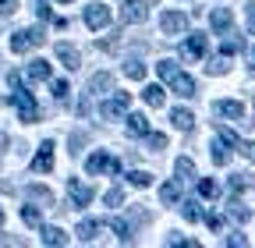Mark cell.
<instances>
[{"label":"cell","instance_id":"15","mask_svg":"<svg viewBox=\"0 0 255 248\" xmlns=\"http://www.w3.org/2000/svg\"><path fill=\"white\" fill-rule=\"evenodd\" d=\"M142 100H145V107L159 110V107L167 103V96H163V85H145V92H142Z\"/></svg>","mask_w":255,"mask_h":248},{"label":"cell","instance_id":"27","mask_svg":"<svg viewBox=\"0 0 255 248\" xmlns=\"http://www.w3.org/2000/svg\"><path fill=\"white\" fill-rule=\"evenodd\" d=\"M100 227H103L100 220H82V224H78V238H82V241H92Z\"/></svg>","mask_w":255,"mask_h":248},{"label":"cell","instance_id":"12","mask_svg":"<svg viewBox=\"0 0 255 248\" xmlns=\"http://www.w3.org/2000/svg\"><path fill=\"white\" fill-rule=\"evenodd\" d=\"M213 110H216L220 117H231V121H241V117H245V107H241L238 100H216Z\"/></svg>","mask_w":255,"mask_h":248},{"label":"cell","instance_id":"18","mask_svg":"<svg viewBox=\"0 0 255 248\" xmlns=\"http://www.w3.org/2000/svg\"><path fill=\"white\" fill-rule=\"evenodd\" d=\"M28 78L32 82H46L50 78V60H32V64H28Z\"/></svg>","mask_w":255,"mask_h":248},{"label":"cell","instance_id":"1","mask_svg":"<svg viewBox=\"0 0 255 248\" xmlns=\"http://www.w3.org/2000/svg\"><path fill=\"white\" fill-rule=\"evenodd\" d=\"M43 43H46L43 28H21V32H14V36H11V50H14V53H28V50L43 46Z\"/></svg>","mask_w":255,"mask_h":248},{"label":"cell","instance_id":"37","mask_svg":"<svg viewBox=\"0 0 255 248\" xmlns=\"http://www.w3.org/2000/svg\"><path fill=\"white\" fill-rule=\"evenodd\" d=\"M103 202H107L110 209H117V206H124V192H121V188H110V192L103 195Z\"/></svg>","mask_w":255,"mask_h":248},{"label":"cell","instance_id":"6","mask_svg":"<svg viewBox=\"0 0 255 248\" xmlns=\"http://www.w3.org/2000/svg\"><path fill=\"white\" fill-rule=\"evenodd\" d=\"M149 18V7L142 4V0H124V7H121V21L128 25H142Z\"/></svg>","mask_w":255,"mask_h":248},{"label":"cell","instance_id":"43","mask_svg":"<svg viewBox=\"0 0 255 248\" xmlns=\"http://www.w3.org/2000/svg\"><path fill=\"white\" fill-rule=\"evenodd\" d=\"M149 145L159 152V149H167V138H163V135H149Z\"/></svg>","mask_w":255,"mask_h":248},{"label":"cell","instance_id":"48","mask_svg":"<svg viewBox=\"0 0 255 248\" xmlns=\"http://www.w3.org/2000/svg\"><path fill=\"white\" fill-rule=\"evenodd\" d=\"M0 224H4V209H0Z\"/></svg>","mask_w":255,"mask_h":248},{"label":"cell","instance_id":"10","mask_svg":"<svg viewBox=\"0 0 255 248\" xmlns=\"http://www.w3.org/2000/svg\"><path fill=\"white\" fill-rule=\"evenodd\" d=\"M50 167H53V142H43L39 152H36V160H32V170H36V174H46Z\"/></svg>","mask_w":255,"mask_h":248},{"label":"cell","instance_id":"23","mask_svg":"<svg viewBox=\"0 0 255 248\" xmlns=\"http://www.w3.org/2000/svg\"><path fill=\"white\" fill-rule=\"evenodd\" d=\"M241 46H245V43H241L234 32H227V36H223V46H220V53H223V57H234Z\"/></svg>","mask_w":255,"mask_h":248},{"label":"cell","instance_id":"7","mask_svg":"<svg viewBox=\"0 0 255 248\" xmlns=\"http://www.w3.org/2000/svg\"><path fill=\"white\" fill-rule=\"evenodd\" d=\"M110 25V7H103V4H89L85 7V28H107Z\"/></svg>","mask_w":255,"mask_h":248},{"label":"cell","instance_id":"3","mask_svg":"<svg viewBox=\"0 0 255 248\" xmlns=\"http://www.w3.org/2000/svg\"><path fill=\"white\" fill-rule=\"evenodd\" d=\"M7 103H14V107H18V114H21V121H28V124L39 117V107H36V100H32V92H28V89H21V85L14 89V96H11Z\"/></svg>","mask_w":255,"mask_h":248},{"label":"cell","instance_id":"47","mask_svg":"<svg viewBox=\"0 0 255 248\" xmlns=\"http://www.w3.org/2000/svg\"><path fill=\"white\" fill-rule=\"evenodd\" d=\"M0 149H7V135L4 131H0Z\"/></svg>","mask_w":255,"mask_h":248},{"label":"cell","instance_id":"14","mask_svg":"<svg viewBox=\"0 0 255 248\" xmlns=\"http://www.w3.org/2000/svg\"><path fill=\"white\" fill-rule=\"evenodd\" d=\"M167 85H174V92H177V96H195V78H191V75H174Z\"/></svg>","mask_w":255,"mask_h":248},{"label":"cell","instance_id":"34","mask_svg":"<svg viewBox=\"0 0 255 248\" xmlns=\"http://www.w3.org/2000/svg\"><path fill=\"white\" fill-rule=\"evenodd\" d=\"M110 231H114L121 241H131V227H128V220H110Z\"/></svg>","mask_w":255,"mask_h":248},{"label":"cell","instance_id":"36","mask_svg":"<svg viewBox=\"0 0 255 248\" xmlns=\"http://www.w3.org/2000/svg\"><path fill=\"white\" fill-rule=\"evenodd\" d=\"M156 71H159V78H163V82H170V78L177 75V64H174V60H159Z\"/></svg>","mask_w":255,"mask_h":248},{"label":"cell","instance_id":"9","mask_svg":"<svg viewBox=\"0 0 255 248\" xmlns=\"http://www.w3.org/2000/svg\"><path fill=\"white\" fill-rule=\"evenodd\" d=\"M159 25H163V32H167V36H181L184 28H188V18H184L181 11H167L163 18H159Z\"/></svg>","mask_w":255,"mask_h":248},{"label":"cell","instance_id":"20","mask_svg":"<svg viewBox=\"0 0 255 248\" xmlns=\"http://www.w3.org/2000/svg\"><path fill=\"white\" fill-rule=\"evenodd\" d=\"M43 245L57 248V245H68V234H64L60 227H43Z\"/></svg>","mask_w":255,"mask_h":248},{"label":"cell","instance_id":"2","mask_svg":"<svg viewBox=\"0 0 255 248\" xmlns=\"http://www.w3.org/2000/svg\"><path fill=\"white\" fill-rule=\"evenodd\" d=\"M85 170L89 174H121V160L110 156V152H92L85 160Z\"/></svg>","mask_w":255,"mask_h":248},{"label":"cell","instance_id":"16","mask_svg":"<svg viewBox=\"0 0 255 248\" xmlns=\"http://www.w3.org/2000/svg\"><path fill=\"white\" fill-rule=\"evenodd\" d=\"M170 121H174V128H181V131H191V124H195L191 110H184V107H177V110L170 114Z\"/></svg>","mask_w":255,"mask_h":248},{"label":"cell","instance_id":"39","mask_svg":"<svg viewBox=\"0 0 255 248\" xmlns=\"http://www.w3.org/2000/svg\"><path fill=\"white\" fill-rule=\"evenodd\" d=\"M245 188H248V177H245V174H234V177H231V192L238 195V192H245Z\"/></svg>","mask_w":255,"mask_h":248},{"label":"cell","instance_id":"33","mask_svg":"<svg viewBox=\"0 0 255 248\" xmlns=\"http://www.w3.org/2000/svg\"><path fill=\"white\" fill-rule=\"evenodd\" d=\"M227 213L234 216V220H238V224H245V220H252V209H245L241 202H231V206H227Z\"/></svg>","mask_w":255,"mask_h":248},{"label":"cell","instance_id":"24","mask_svg":"<svg viewBox=\"0 0 255 248\" xmlns=\"http://www.w3.org/2000/svg\"><path fill=\"white\" fill-rule=\"evenodd\" d=\"M53 100L57 103H68L71 100V85L64 82V78H53Z\"/></svg>","mask_w":255,"mask_h":248},{"label":"cell","instance_id":"49","mask_svg":"<svg viewBox=\"0 0 255 248\" xmlns=\"http://www.w3.org/2000/svg\"><path fill=\"white\" fill-rule=\"evenodd\" d=\"M60 4H68V0H60Z\"/></svg>","mask_w":255,"mask_h":248},{"label":"cell","instance_id":"22","mask_svg":"<svg viewBox=\"0 0 255 248\" xmlns=\"http://www.w3.org/2000/svg\"><path fill=\"white\" fill-rule=\"evenodd\" d=\"M28 199H36V202H43V206H53V192L43 188V184H32V188H28Z\"/></svg>","mask_w":255,"mask_h":248},{"label":"cell","instance_id":"44","mask_svg":"<svg viewBox=\"0 0 255 248\" xmlns=\"http://www.w3.org/2000/svg\"><path fill=\"white\" fill-rule=\"evenodd\" d=\"M238 149H241V152H245V156H248V160L255 163V142H241Z\"/></svg>","mask_w":255,"mask_h":248},{"label":"cell","instance_id":"42","mask_svg":"<svg viewBox=\"0 0 255 248\" xmlns=\"http://www.w3.org/2000/svg\"><path fill=\"white\" fill-rule=\"evenodd\" d=\"M206 224H209V231H220V227H223V216L209 213V216H206Z\"/></svg>","mask_w":255,"mask_h":248},{"label":"cell","instance_id":"28","mask_svg":"<svg viewBox=\"0 0 255 248\" xmlns=\"http://www.w3.org/2000/svg\"><path fill=\"white\" fill-rule=\"evenodd\" d=\"M128 181H131L135 188H149V184H152V174H149V170H131V174H128Z\"/></svg>","mask_w":255,"mask_h":248},{"label":"cell","instance_id":"19","mask_svg":"<svg viewBox=\"0 0 255 248\" xmlns=\"http://www.w3.org/2000/svg\"><path fill=\"white\" fill-rule=\"evenodd\" d=\"M128 131L131 135H149V117L145 114H131L128 117Z\"/></svg>","mask_w":255,"mask_h":248},{"label":"cell","instance_id":"46","mask_svg":"<svg viewBox=\"0 0 255 248\" xmlns=\"http://www.w3.org/2000/svg\"><path fill=\"white\" fill-rule=\"evenodd\" d=\"M248 68H252V71H255V46H252V50H248Z\"/></svg>","mask_w":255,"mask_h":248},{"label":"cell","instance_id":"21","mask_svg":"<svg viewBox=\"0 0 255 248\" xmlns=\"http://www.w3.org/2000/svg\"><path fill=\"white\" fill-rule=\"evenodd\" d=\"M159 199H163V206H170V202H181V184H177V181H167L163 188H159Z\"/></svg>","mask_w":255,"mask_h":248},{"label":"cell","instance_id":"25","mask_svg":"<svg viewBox=\"0 0 255 248\" xmlns=\"http://www.w3.org/2000/svg\"><path fill=\"white\" fill-rule=\"evenodd\" d=\"M181 213H184V220H188V224H199V220H202L199 202H191V199H188V202H181Z\"/></svg>","mask_w":255,"mask_h":248},{"label":"cell","instance_id":"31","mask_svg":"<svg viewBox=\"0 0 255 248\" xmlns=\"http://www.w3.org/2000/svg\"><path fill=\"white\" fill-rule=\"evenodd\" d=\"M124 75L138 82V78H145V64H142V60H128V64H124Z\"/></svg>","mask_w":255,"mask_h":248},{"label":"cell","instance_id":"32","mask_svg":"<svg viewBox=\"0 0 255 248\" xmlns=\"http://www.w3.org/2000/svg\"><path fill=\"white\" fill-rule=\"evenodd\" d=\"M110 85H114V78L103 71V75H96V78L89 82V92H103V89H110Z\"/></svg>","mask_w":255,"mask_h":248},{"label":"cell","instance_id":"35","mask_svg":"<svg viewBox=\"0 0 255 248\" xmlns=\"http://www.w3.org/2000/svg\"><path fill=\"white\" fill-rule=\"evenodd\" d=\"M39 18H46V21H53L57 28H68V18H60V14H53L46 4H39Z\"/></svg>","mask_w":255,"mask_h":248},{"label":"cell","instance_id":"26","mask_svg":"<svg viewBox=\"0 0 255 248\" xmlns=\"http://www.w3.org/2000/svg\"><path fill=\"white\" fill-rule=\"evenodd\" d=\"M174 174H177L181 181H188V177H195V163H191L188 156H181V160L174 163Z\"/></svg>","mask_w":255,"mask_h":248},{"label":"cell","instance_id":"40","mask_svg":"<svg viewBox=\"0 0 255 248\" xmlns=\"http://www.w3.org/2000/svg\"><path fill=\"white\" fill-rule=\"evenodd\" d=\"M223 71H227V57L220 53V57L213 60V64H209V75H223Z\"/></svg>","mask_w":255,"mask_h":248},{"label":"cell","instance_id":"4","mask_svg":"<svg viewBox=\"0 0 255 248\" xmlns=\"http://www.w3.org/2000/svg\"><path fill=\"white\" fill-rule=\"evenodd\" d=\"M128 103H131V96H128V92H117V96H110V100L100 107L103 121H117V117H124V114H128Z\"/></svg>","mask_w":255,"mask_h":248},{"label":"cell","instance_id":"5","mask_svg":"<svg viewBox=\"0 0 255 248\" xmlns=\"http://www.w3.org/2000/svg\"><path fill=\"white\" fill-rule=\"evenodd\" d=\"M68 192H71V206H75V209H82V206H89V202L96 199L92 184H85V181H78V177L68 181Z\"/></svg>","mask_w":255,"mask_h":248},{"label":"cell","instance_id":"11","mask_svg":"<svg viewBox=\"0 0 255 248\" xmlns=\"http://www.w3.org/2000/svg\"><path fill=\"white\" fill-rule=\"evenodd\" d=\"M57 57H60V64H64V68H71V71L82 68V53H78L71 43H57Z\"/></svg>","mask_w":255,"mask_h":248},{"label":"cell","instance_id":"8","mask_svg":"<svg viewBox=\"0 0 255 248\" xmlns=\"http://www.w3.org/2000/svg\"><path fill=\"white\" fill-rule=\"evenodd\" d=\"M209 25H213V32L227 36V32H234V14H231L227 7H216V11L209 14Z\"/></svg>","mask_w":255,"mask_h":248},{"label":"cell","instance_id":"29","mask_svg":"<svg viewBox=\"0 0 255 248\" xmlns=\"http://www.w3.org/2000/svg\"><path fill=\"white\" fill-rule=\"evenodd\" d=\"M199 195H202V199H216V195H220V184L209 181V177H202V181H199Z\"/></svg>","mask_w":255,"mask_h":248},{"label":"cell","instance_id":"17","mask_svg":"<svg viewBox=\"0 0 255 248\" xmlns=\"http://www.w3.org/2000/svg\"><path fill=\"white\" fill-rule=\"evenodd\" d=\"M227 149H231V145L216 135V142H213V163H216V167H227V160H231V152H227Z\"/></svg>","mask_w":255,"mask_h":248},{"label":"cell","instance_id":"38","mask_svg":"<svg viewBox=\"0 0 255 248\" xmlns=\"http://www.w3.org/2000/svg\"><path fill=\"white\" fill-rule=\"evenodd\" d=\"M216 135H220V138H223V142H227V145H231V149H238V145H241V138H238V135H234V131H231V128H220V131H216Z\"/></svg>","mask_w":255,"mask_h":248},{"label":"cell","instance_id":"13","mask_svg":"<svg viewBox=\"0 0 255 248\" xmlns=\"http://www.w3.org/2000/svg\"><path fill=\"white\" fill-rule=\"evenodd\" d=\"M206 50H209V39H206L202 32L188 36V43H184V57H206Z\"/></svg>","mask_w":255,"mask_h":248},{"label":"cell","instance_id":"41","mask_svg":"<svg viewBox=\"0 0 255 248\" xmlns=\"http://www.w3.org/2000/svg\"><path fill=\"white\" fill-rule=\"evenodd\" d=\"M18 11V0H0V14H14Z\"/></svg>","mask_w":255,"mask_h":248},{"label":"cell","instance_id":"30","mask_svg":"<svg viewBox=\"0 0 255 248\" xmlns=\"http://www.w3.org/2000/svg\"><path fill=\"white\" fill-rule=\"evenodd\" d=\"M21 220H25L28 227H43V216H39L36 206H25V209H21Z\"/></svg>","mask_w":255,"mask_h":248},{"label":"cell","instance_id":"45","mask_svg":"<svg viewBox=\"0 0 255 248\" xmlns=\"http://www.w3.org/2000/svg\"><path fill=\"white\" fill-rule=\"evenodd\" d=\"M248 32L255 36V0H252V4H248Z\"/></svg>","mask_w":255,"mask_h":248}]
</instances>
